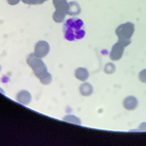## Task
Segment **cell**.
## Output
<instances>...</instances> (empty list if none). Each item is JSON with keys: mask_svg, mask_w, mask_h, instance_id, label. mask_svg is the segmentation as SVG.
Here are the masks:
<instances>
[{"mask_svg": "<svg viewBox=\"0 0 146 146\" xmlns=\"http://www.w3.org/2000/svg\"><path fill=\"white\" fill-rule=\"evenodd\" d=\"M27 63L42 84L47 85L52 82V76L47 72V67L40 58L36 56L34 53L31 54L27 58Z\"/></svg>", "mask_w": 146, "mask_h": 146, "instance_id": "1", "label": "cell"}, {"mask_svg": "<svg viewBox=\"0 0 146 146\" xmlns=\"http://www.w3.org/2000/svg\"><path fill=\"white\" fill-rule=\"evenodd\" d=\"M135 32V25L131 22H127L119 25L116 29V34L118 37L119 42L125 47L131 43V38Z\"/></svg>", "mask_w": 146, "mask_h": 146, "instance_id": "2", "label": "cell"}, {"mask_svg": "<svg viewBox=\"0 0 146 146\" xmlns=\"http://www.w3.org/2000/svg\"><path fill=\"white\" fill-rule=\"evenodd\" d=\"M53 3L56 9L53 15V19L57 23L62 22L68 14L69 4L67 0H53Z\"/></svg>", "mask_w": 146, "mask_h": 146, "instance_id": "3", "label": "cell"}, {"mask_svg": "<svg viewBox=\"0 0 146 146\" xmlns=\"http://www.w3.org/2000/svg\"><path fill=\"white\" fill-rule=\"evenodd\" d=\"M66 33L67 35L69 33H71V39L74 37V33H76V38H81L84 36L85 32L84 30L81 29L83 26V22L81 20L76 18H72L68 19L66 22Z\"/></svg>", "mask_w": 146, "mask_h": 146, "instance_id": "4", "label": "cell"}, {"mask_svg": "<svg viewBox=\"0 0 146 146\" xmlns=\"http://www.w3.org/2000/svg\"><path fill=\"white\" fill-rule=\"evenodd\" d=\"M50 51V46L46 41H39L36 43L34 54L39 58L44 57Z\"/></svg>", "mask_w": 146, "mask_h": 146, "instance_id": "5", "label": "cell"}, {"mask_svg": "<svg viewBox=\"0 0 146 146\" xmlns=\"http://www.w3.org/2000/svg\"><path fill=\"white\" fill-rule=\"evenodd\" d=\"M125 47V46L122 43L119 42L115 43L113 46L110 54H109L111 59L113 61L120 60L123 56Z\"/></svg>", "mask_w": 146, "mask_h": 146, "instance_id": "6", "label": "cell"}, {"mask_svg": "<svg viewBox=\"0 0 146 146\" xmlns=\"http://www.w3.org/2000/svg\"><path fill=\"white\" fill-rule=\"evenodd\" d=\"M123 106L128 111H133L137 107L138 101L136 97L133 96H129L123 101Z\"/></svg>", "mask_w": 146, "mask_h": 146, "instance_id": "7", "label": "cell"}, {"mask_svg": "<svg viewBox=\"0 0 146 146\" xmlns=\"http://www.w3.org/2000/svg\"><path fill=\"white\" fill-rule=\"evenodd\" d=\"M32 100L31 94L26 90L20 91L17 96V100L18 102L22 105H28Z\"/></svg>", "mask_w": 146, "mask_h": 146, "instance_id": "8", "label": "cell"}, {"mask_svg": "<svg viewBox=\"0 0 146 146\" xmlns=\"http://www.w3.org/2000/svg\"><path fill=\"white\" fill-rule=\"evenodd\" d=\"M75 76L78 80L81 81H85L89 77V72L86 68L80 67L76 70Z\"/></svg>", "mask_w": 146, "mask_h": 146, "instance_id": "9", "label": "cell"}, {"mask_svg": "<svg viewBox=\"0 0 146 146\" xmlns=\"http://www.w3.org/2000/svg\"><path fill=\"white\" fill-rule=\"evenodd\" d=\"M69 9L68 15H77L81 13V7L76 2H70L68 3Z\"/></svg>", "mask_w": 146, "mask_h": 146, "instance_id": "10", "label": "cell"}, {"mask_svg": "<svg viewBox=\"0 0 146 146\" xmlns=\"http://www.w3.org/2000/svg\"><path fill=\"white\" fill-rule=\"evenodd\" d=\"M80 93L85 96L91 95L93 92V87L89 83H84L80 87Z\"/></svg>", "mask_w": 146, "mask_h": 146, "instance_id": "11", "label": "cell"}, {"mask_svg": "<svg viewBox=\"0 0 146 146\" xmlns=\"http://www.w3.org/2000/svg\"><path fill=\"white\" fill-rule=\"evenodd\" d=\"M64 120L70 123H73L74 124H81V120L77 117L72 115H68L64 118Z\"/></svg>", "mask_w": 146, "mask_h": 146, "instance_id": "12", "label": "cell"}, {"mask_svg": "<svg viewBox=\"0 0 146 146\" xmlns=\"http://www.w3.org/2000/svg\"><path fill=\"white\" fill-rule=\"evenodd\" d=\"M115 66L111 63H108L104 68V71L107 74H112V73L115 72Z\"/></svg>", "mask_w": 146, "mask_h": 146, "instance_id": "13", "label": "cell"}, {"mask_svg": "<svg viewBox=\"0 0 146 146\" xmlns=\"http://www.w3.org/2000/svg\"><path fill=\"white\" fill-rule=\"evenodd\" d=\"M22 1L28 5H40L45 2L44 0H22Z\"/></svg>", "mask_w": 146, "mask_h": 146, "instance_id": "14", "label": "cell"}, {"mask_svg": "<svg viewBox=\"0 0 146 146\" xmlns=\"http://www.w3.org/2000/svg\"><path fill=\"white\" fill-rule=\"evenodd\" d=\"M139 78L141 82L146 83V69L143 70L140 72Z\"/></svg>", "mask_w": 146, "mask_h": 146, "instance_id": "15", "label": "cell"}, {"mask_svg": "<svg viewBox=\"0 0 146 146\" xmlns=\"http://www.w3.org/2000/svg\"><path fill=\"white\" fill-rule=\"evenodd\" d=\"M7 1L11 5H15L20 2V0H7Z\"/></svg>", "mask_w": 146, "mask_h": 146, "instance_id": "16", "label": "cell"}, {"mask_svg": "<svg viewBox=\"0 0 146 146\" xmlns=\"http://www.w3.org/2000/svg\"><path fill=\"white\" fill-rule=\"evenodd\" d=\"M140 130L146 131V123H143L139 127Z\"/></svg>", "mask_w": 146, "mask_h": 146, "instance_id": "17", "label": "cell"}, {"mask_svg": "<svg viewBox=\"0 0 146 146\" xmlns=\"http://www.w3.org/2000/svg\"><path fill=\"white\" fill-rule=\"evenodd\" d=\"M44 1H47V0H44Z\"/></svg>", "mask_w": 146, "mask_h": 146, "instance_id": "18", "label": "cell"}, {"mask_svg": "<svg viewBox=\"0 0 146 146\" xmlns=\"http://www.w3.org/2000/svg\"><path fill=\"white\" fill-rule=\"evenodd\" d=\"M0 70H1V66H0Z\"/></svg>", "mask_w": 146, "mask_h": 146, "instance_id": "19", "label": "cell"}]
</instances>
